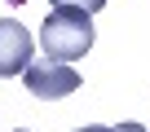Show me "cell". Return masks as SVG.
I'll return each mask as SVG.
<instances>
[{
    "label": "cell",
    "mask_w": 150,
    "mask_h": 132,
    "mask_svg": "<svg viewBox=\"0 0 150 132\" xmlns=\"http://www.w3.org/2000/svg\"><path fill=\"white\" fill-rule=\"evenodd\" d=\"M93 13H80V9H53L44 22H40V44H44V57L53 62H80L88 48H93Z\"/></svg>",
    "instance_id": "6da1fadb"
},
{
    "label": "cell",
    "mask_w": 150,
    "mask_h": 132,
    "mask_svg": "<svg viewBox=\"0 0 150 132\" xmlns=\"http://www.w3.org/2000/svg\"><path fill=\"white\" fill-rule=\"evenodd\" d=\"M22 79H27V93H35V97H44V101L66 97V93L80 88V71H75L71 62H53V57H35V62L27 66Z\"/></svg>",
    "instance_id": "7a4b0ae2"
},
{
    "label": "cell",
    "mask_w": 150,
    "mask_h": 132,
    "mask_svg": "<svg viewBox=\"0 0 150 132\" xmlns=\"http://www.w3.org/2000/svg\"><path fill=\"white\" fill-rule=\"evenodd\" d=\"M35 62V40L22 22L5 18L0 22V79H13V75H27V66Z\"/></svg>",
    "instance_id": "3957f363"
},
{
    "label": "cell",
    "mask_w": 150,
    "mask_h": 132,
    "mask_svg": "<svg viewBox=\"0 0 150 132\" xmlns=\"http://www.w3.org/2000/svg\"><path fill=\"white\" fill-rule=\"evenodd\" d=\"M53 9H80V13H97V9H106L110 0H49Z\"/></svg>",
    "instance_id": "277c9868"
},
{
    "label": "cell",
    "mask_w": 150,
    "mask_h": 132,
    "mask_svg": "<svg viewBox=\"0 0 150 132\" xmlns=\"http://www.w3.org/2000/svg\"><path fill=\"white\" fill-rule=\"evenodd\" d=\"M75 132H115V128H106V123H84V128H75Z\"/></svg>",
    "instance_id": "5b68a950"
},
{
    "label": "cell",
    "mask_w": 150,
    "mask_h": 132,
    "mask_svg": "<svg viewBox=\"0 0 150 132\" xmlns=\"http://www.w3.org/2000/svg\"><path fill=\"white\" fill-rule=\"evenodd\" d=\"M13 132H27V128H13Z\"/></svg>",
    "instance_id": "8992f818"
}]
</instances>
